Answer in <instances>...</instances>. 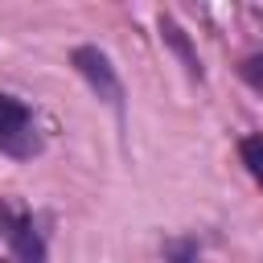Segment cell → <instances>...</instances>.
<instances>
[{
    "instance_id": "cell-1",
    "label": "cell",
    "mask_w": 263,
    "mask_h": 263,
    "mask_svg": "<svg viewBox=\"0 0 263 263\" xmlns=\"http://www.w3.org/2000/svg\"><path fill=\"white\" fill-rule=\"evenodd\" d=\"M41 148H45V136H41V123H37V111L25 99L0 90V156L33 160Z\"/></svg>"
},
{
    "instance_id": "cell-2",
    "label": "cell",
    "mask_w": 263,
    "mask_h": 263,
    "mask_svg": "<svg viewBox=\"0 0 263 263\" xmlns=\"http://www.w3.org/2000/svg\"><path fill=\"white\" fill-rule=\"evenodd\" d=\"M0 238L12 251V263H45V234L37 226V218L25 205L0 201Z\"/></svg>"
},
{
    "instance_id": "cell-3",
    "label": "cell",
    "mask_w": 263,
    "mask_h": 263,
    "mask_svg": "<svg viewBox=\"0 0 263 263\" xmlns=\"http://www.w3.org/2000/svg\"><path fill=\"white\" fill-rule=\"evenodd\" d=\"M70 62H74V70L82 74V82L123 119V82H119V74H115V66H111V58L99 49V45H78L74 53H70Z\"/></svg>"
},
{
    "instance_id": "cell-4",
    "label": "cell",
    "mask_w": 263,
    "mask_h": 263,
    "mask_svg": "<svg viewBox=\"0 0 263 263\" xmlns=\"http://www.w3.org/2000/svg\"><path fill=\"white\" fill-rule=\"evenodd\" d=\"M160 37L173 45V53H177V58H181V66L189 70V78H201V62H197V53H193V45H189L185 29H181L173 16H160Z\"/></svg>"
},
{
    "instance_id": "cell-5",
    "label": "cell",
    "mask_w": 263,
    "mask_h": 263,
    "mask_svg": "<svg viewBox=\"0 0 263 263\" xmlns=\"http://www.w3.org/2000/svg\"><path fill=\"white\" fill-rule=\"evenodd\" d=\"M238 156H242L247 173L255 177V185L263 189V132H255V136H242V140H238Z\"/></svg>"
},
{
    "instance_id": "cell-6",
    "label": "cell",
    "mask_w": 263,
    "mask_h": 263,
    "mask_svg": "<svg viewBox=\"0 0 263 263\" xmlns=\"http://www.w3.org/2000/svg\"><path fill=\"white\" fill-rule=\"evenodd\" d=\"M201 259V247L193 234H177L164 242V263H197Z\"/></svg>"
},
{
    "instance_id": "cell-7",
    "label": "cell",
    "mask_w": 263,
    "mask_h": 263,
    "mask_svg": "<svg viewBox=\"0 0 263 263\" xmlns=\"http://www.w3.org/2000/svg\"><path fill=\"white\" fill-rule=\"evenodd\" d=\"M238 78H242L247 86L263 90V53H251V58H242V66H238Z\"/></svg>"
}]
</instances>
